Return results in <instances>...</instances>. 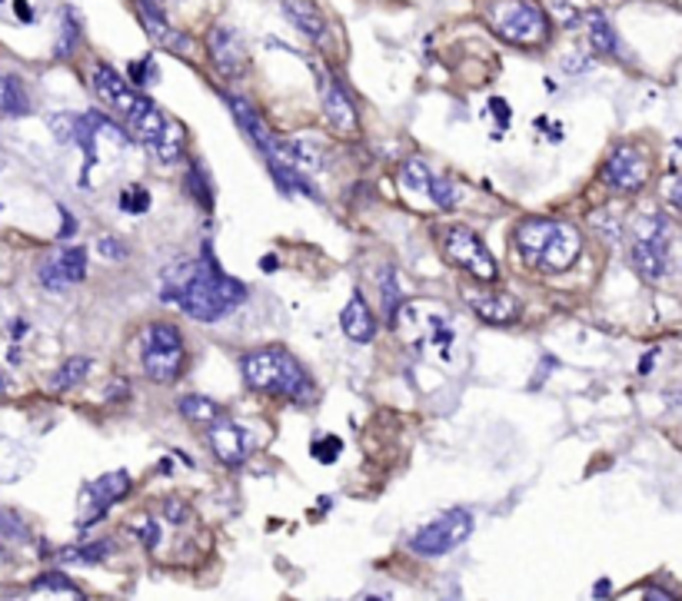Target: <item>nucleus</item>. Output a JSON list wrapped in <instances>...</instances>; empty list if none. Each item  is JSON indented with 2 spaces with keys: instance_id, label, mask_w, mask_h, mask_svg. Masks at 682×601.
<instances>
[{
  "instance_id": "obj_36",
  "label": "nucleus",
  "mask_w": 682,
  "mask_h": 601,
  "mask_svg": "<svg viewBox=\"0 0 682 601\" xmlns=\"http://www.w3.org/2000/svg\"><path fill=\"white\" fill-rule=\"evenodd\" d=\"M164 512H167L170 522H184V519H187V505H181L177 499H170V502L164 505Z\"/></svg>"
},
{
  "instance_id": "obj_6",
  "label": "nucleus",
  "mask_w": 682,
  "mask_h": 601,
  "mask_svg": "<svg viewBox=\"0 0 682 601\" xmlns=\"http://www.w3.org/2000/svg\"><path fill=\"white\" fill-rule=\"evenodd\" d=\"M633 269L646 283H660L670 269V223L660 213L640 216L636 233H633V249H630Z\"/></svg>"
},
{
  "instance_id": "obj_1",
  "label": "nucleus",
  "mask_w": 682,
  "mask_h": 601,
  "mask_svg": "<svg viewBox=\"0 0 682 601\" xmlns=\"http://www.w3.org/2000/svg\"><path fill=\"white\" fill-rule=\"evenodd\" d=\"M160 296L164 303H177L191 319L217 323L246 299V286L230 279L214 263V256L204 253L201 259H177L174 266H167Z\"/></svg>"
},
{
  "instance_id": "obj_9",
  "label": "nucleus",
  "mask_w": 682,
  "mask_h": 601,
  "mask_svg": "<svg viewBox=\"0 0 682 601\" xmlns=\"http://www.w3.org/2000/svg\"><path fill=\"white\" fill-rule=\"evenodd\" d=\"M603 180L616 190V194H640L650 184V157L643 147L633 144H620L606 164H603Z\"/></svg>"
},
{
  "instance_id": "obj_16",
  "label": "nucleus",
  "mask_w": 682,
  "mask_h": 601,
  "mask_svg": "<svg viewBox=\"0 0 682 601\" xmlns=\"http://www.w3.org/2000/svg\"><path fill=\"white\" fill-rule=\"evenodd\" d=\"M579 253H583L579 229L573 223L559 219V226H556V233H553V239H549V246H546V253H543L536 269H543V273H566L579 259Z\"/></svg>"
},
{
  "instance_id": "obj_34",
  "label": "nucleus",
  "mask_w": 682,
  "mask_h": 601,
  "mask_svg": "<svg viewBox=\"0 0 682 601\" xmlns=\"http://www.w3.org/2000/svg\"><path fill=\"white\" fill-rule=\"evenodd\" d=\"M0 529H3V535H13V539L27 542V525L13 512H0Z\"/></svg>"
},
{
  "instance_id": "obj_24",
  "label": "nucleus",
  "mask_w": 682,
  "mask_h": 601,
  "mask_svg": "<svg viewBox=\"0 0 682 601\" xmlns=\"http://www.w3.org/2000/svg\"><path fill=\"white\" fill-rule=\"evenodd\" d=\"M177 405H181V415H184V418L201 422V425H214L217 418H224L221 405L214 400H207V396H184Z\"/></svg>"
},
{
  "instance_id": "obj_30",
  "label": "nucleus",
  "mask_w": 682,
  "mask_h": 601,
  "mask_svg": "<svg viewBox=\"0 0 682 601\" xmlns=\"http://www.w3.org/2000/svg\"><path fill=\"white\" fill-rule=\"evenodd\" d=\"M33 592H74V595H77V585H74L67 575L50 572V575H40V579L33 582Z\"/></svg>"
},
{
  "instance_id": "obj_17",
  "label": "nucleus",
  "mask_w": 682,
  "mask_h": 601,
  "mask_svg": "<svg viewBox=\"0 0 682 601\" xmlns=\"http://www.w3.org/2000/svg\"><path fill=\"white\" fill-rule=\"evenodd\" d=\"M400 177H403V184H407L410 190L427 194L437 206H444V209L456 206V187L447 177H437V174L430 170V164H423V160H407L403 170H400Z\"/></svg>"
},
{
  "instance_id": "obj_11",
  "label": "nucleus",
  "mask_w": 682,
  "mask_h": 601,
  "mask_svg": "<svg viewBox=\"0 0 682 601\" xmlns=\"http://www.w3.org/2000/svg\"><path fill=\"white\" fill-rule=\"evenodd\" d=\"M466 303L489 326H509L523 316L519 299L503 289H466Z\"/></svg>"
},
{
  "instance_id": "obj_22",
  "label": "nucleus",
  "mask_w": 682,
  "mask_h": 601,
  "mask_svg": "<svg viewBox=\"0 0 682 601\" xmlns=\"http://www.w3.org/2000/svg\"><path fill=\"white\" fill-rule=\"evenodd\" d=\"M283 13L290 17V23L306 33L310 40H320L327 33V23H323V13L316 10V3L310 0H283Z\"/></svg>"
},
{
  "instance_id": "obj_5",
  "label": "nucleus",
  "mask_w": 682,
  "mask_h": 601,
  "mask_svg": "<svg viewBox=\"0 0 682 601\" xmlns=\"http://www.w3.org/2000/svg\"><path fill=\"white\" fill-rule=\"evenodd\" d=\"M184 366H187V349H184L181 329L170 323H150L144 329V373L160 386H174Z\"/></svg>"
},
{
  "instance_id": "obj_3",
  "label": "nucleus",
  "mask_w": 682,
  "mask_h": 601,
  "mask_svg": "<svg viewBox=\"0 0 682 601\" xmlns=\"http://www.w3.org/2000/svg\"><path fill=\"white\" fill-rule=\"evenodd\" d=\"M240 370H243L246 386L263 393V396H276V400L290 402H306L313 396L306 370L286 349H280V346H266V349L246 353Z\"/></svg>"
},
{
  "instance_id": "obj_21",
  "label": "nucleus",
  "mask_w": 682,
  "mask_h": 601,
  "mask_svg": "<svg viewBox=\"0 0 682 601\" xmlns=\"http://www.w3.org/2000/svg\"><path fill=\"white\" fill-rule=\"evenodd\" d=\"M579 27L586 30V40H590V47H593L596 53H603V57L620 53V37H616L610 17H606L603 10H583Z\"/></svg>"
},
{
  "instance_id": "obj_23",
  "label": "nucleus",
  "mask_w": 682,
  "mask_h": 601,
  "mask_svg": "<svg viewBox=\"0 0 682 601\" xmlns=\"http://www.w3.org/2000/svg\"><path fill=\"white\" fill-rule=\"evenodd\" d=\"M30 114V97L23 83L10 73H0V117H27Z\"/></svg>"
},
{
  "instance_id": "obj_19",
  "label": "nucleus",
  "mask_w": 682,
  "mask_h": 601,
  "mask_svg": "<svg viewBox=\"0 0 682 601\" xmlns=\"http://www.w3.org/2000/svg\"><path fill=\"white\" fill-rule=\"evenodd\" d=\"M137 13H140L147 33H150L160 47H167V50H174V53H184V50L191 47V40L170 27V20H167L164 10L157 7V0H137Z\"/></svg>"
},
{
  "instance_id": "obj_35",
  "label": "nucleus",
  "mask_w": 682,
  "mask_h": 601,
  "mask_svg": "<svg viewBox=\"0 0 682 601\" xmlns=\"http://www.w3.org/2000/svg\"><path fill=\"white\" fill-rule=\"evenodd\" d=\"M337 452H340V439H323V442H313V455L320 459V462H333L337 459Z\"/></svg>"
},
{
  "instance_id": "obj_26",
  "label": "nucleus",
  "mask_w": 682,
  "mask_h": 601,
  "mask_svg": "<svg viewBox=\"0 0 682 601\" xmlns=\"http://www.w3.org/2000/svg\"><path fill=\"white\" fill-rule=\"evenodd\" d=\"M380 289H383V306H387V323L397 329L400 323V283H397V273L387 266L380 273Z\"/></svg>"
},
{
  "instance_id": "obj_41",
  "label": "nucleus",
  "mask_w": 682,
  "mask_h": 601,
  "mask_svg": "<svg viewBox=\"0 0 682 601\" xmlns=\"http://www.w3.org/2000/svg\"><path fill=\"white\" fill-rule=\"evenodd\" d=\"M3 390H7V380H3V376H0V393H3Z\"/></svg>"
},
{
  "instance_id": "obj_13",
  "label": "nucleus",
  "mask_w": 682,
  "mask_h": 601,
  "mask_svg": "<svg viewBox=\"0 0 682 601\" xmlns=\"http://www.w3.org/2000/svg\"><path fill=\"white\" fill-rule=\"evenodd\" d=\"M556 226H559V219H546V216L519 219V226L513 229V246H516V253H519V259L526 266H533V269L539 266V259H543Z\"/></svg>"
},
{
  "instance_id": "obj_12",
  "label": "nucleus",
  "mask_w": 682,
  "mask_h": 601,
  "mask_svg": "<svg viewBox=\"0 0 682 601\" xmlns=\"http://www.w3.org/2000/svg\"><path fill=\"white\" fill-rule=\"evenodd\" d=\"M130 475L127 472H110V475H104V479H97V482H90L87 489H84V519H80V525H94L100 515H107V509L114 505V502H120L127 492H130Z\"/></svg>"
},
{
  "instance_id": "obj_28",
  "label": "nucleus",
  "mask_w": 682,
  "mask_h": 601,
  "mask_svg": "<svg viewBox=\"0 0 682 601\" xmlns=\"http://www.w3.org/2000/svg\"><path fill=\"white\" fill-rule=\"evenodd\" d=\"M77 40H80V20H77V13L67 7V10H64V27H60L57 57H70V53H74V47H77Z\"/></svg>"
},
{
  "instance_id": "obj_29",
  "label": "nucleus",
  "mask_w": 682,
  "mask_h": 601,
  "mask_svg": "<svg viewBox=\"0 0 682 601\" xmlns=\"http://www.w3.org/2000/svg\"><path fill=\"white\" fill-rule=\"evenodd\" d=\"M187 187L194 190V200L201 203V206H214V194H211V184H207V177H204V170L194 164L191 170H187Z\"/></svg>"
},
{
  "instance_id": "obj_10",
  "label": "nucleus",
  "mask_w": 682,
  "mask_h": 601,
  "mask_svg": "<svg viewBox=\"0 0 682 601\" xmlns=\"http://www.w3.org/2000/svg\"><path fill=\"white\" fill-rule=\"evenodd\" d=\"M84 276H87V249L84 246H64L40 266V283L53 293L74 286V283H84Z\"/></svg>"
},
{
  "instance_id": "obj_14",
  "label": "nucleus",
  "mask_w": 682,
  "mask_h": 601,
  "mask_svg": "<svg viewBox=\"0 0 682 601\" xmlns=\"http://www.w3.org/2000/svg\"><path fill=\"white\" fill-rule=\"evenodd\" d=\"M207 47H211V60H214V67H217L227 80H236V77L246 73L250 57H246V47H243V40H240L236 30H230V27H214Z\"/></svg>"
},
{
  "instance_id": "obj_15",
  "label": "nucleus",
  "mask_w": 682,
  "mask_h": 601,
  "mask_svg": "<svg viewBox=\"0 0 682 601\" xmlns=\"http://www.w3.org/2000/svg\"><path fill=\"white\" fill-rule=\"evenodd\" d=\"M320 97H323V114H327V124L333 127V134H357L360 127V117H357V107L350 100V93L343 90L340 80H320Z\"/></svg>"
},
{
  "instance_id": "obj_4",
  "label": "nucleus",
  "mask_w": 682,
  "mask_h": 601,
  "mask_svg": "<svg viewBox=\"0 0 682 601\" xmlns=\"http://www.w3.org/2000/svg\"><path fill=\"white\" fill-rule=\"evenodd\" d=\"M489 23L513 47H543L549 40V17L536 0H496Z\"/></svg>"
},
{
  "instance_id": "obj_38",
  "label": "nucleus",
  "mask_w": 682,
  "mask_h": 601,
  "mask_svg": "<svg viewBox=\"0 0 682 601\" xmlns=\"http://www.w3.org/2000/svg\"><path fill=\"white\" fill-rule=\"evenodd\" d=\"M666 200L673 203L676 209H682V177L676 180V184H670V194H666Z\"/></svg>"
},
{
  "instance_id": "obj_8",
  "label": "nucleus",
  "mask_w": 682,
  "mask_h": 601,
  "mask_svg": "<svg viewBox=\"0 0 682 601\" xmlns=\"http://www.w3.org/2000/svg\"><path fill=\"white\" fill-rule=\"evenodd\" d=\"M444 253H447V259L454 266L466 269L479 283H496V276H499V266H496L493 253L486 249L483 236H476L469 226H450L447 229Z\"/></svg>"
},
{
  "instance_id": "obj_39",
  "label": "nucleus",
  "mask_w": 682,
  "mask_h": 601,
  "mask_svg": "<svg viewBox=\"0 0 682 601\" xmlns=\"http://www.w3.org/2000/svg\"><path fill=\"white\" fill-rule=\"evenodd\" d=\"M646 601H676L670 592H663V589H646Z\"/></svg>"
},
{
  "instance_id": "obj_2",
  "label": "nucleus",
  "mask_w": 682,
  "mask_h": 601,
  "mask_svg": "<svg viewBox=\"0 0 682 601\" xmlns=\"http://www.w3.org/2000/svg\"><path fill=\"white\" fill-rule=\"evenodd\" d=\"M90 87H94V93L104 100L107 110L120 114V117L130 124V130L137 134L140 144H150L154 137H160V134L174 124L150 97H144L134 83H127L110 63H94V70H90Z\"/></svg>"
},
{
  "instance_id": "obj_27",
  "label": "nucleus",
  "mask_w": 682,
  "mask_h": 601,
  "mask_svg": "<svg viewBox=\"0 0 682 601\" xmlns=\"http://www.w3.org/2000/svg\"><path fill=\"white\" fill-rule=\"evenodd\" d=\"M110 552H114L110 542H94V545H80V549H64L60 559H64V562H77V565H97V562H104Z\"/></svg>"
},
{
  "instance_id": "obj_31",
  "label": "nucleus",
  "mask_w": 682,
  "mask_h": 601,
  "mask_svg": "<svg viewBox=\"0 0 682 601\" xmlns=\"http://www.w3.org/2000/svg\"><path fill=\"white\" fill-rule=\"evenodd\" d=\"M147 206H150V194L144 187H127L120 194V209L127 213H147Z\"/></svg>"
},
{
  "instance_id": "obj_18",
  "label": "nucleus",
  "mask_w": 682,
  "mask_h": 601,
  "mask_svg": "<svg viewBox=\"0 0 682 601\" xmlns=\"http://www.w3.org/2000/svg\"><path fill=\"white\" fill-rule=\"evenodd\" d=\"M207 442L214 449V455L224 462V465H243L246 462V452H250V439H246V428L230 422V418H217L207 432Z\"/></svg>"
},
{
  "instance_id": "obj_40",
  "label": "nucleus",
  "mask_w": 682,
  "mask_h": 601,
  "mask_svg": "<svg viewBox=\"0 0 682 601\" xmlns=\"http://www.w3.org/2000/svg\"><path fill=\"white\" fill-rule=\"evenodd\" d=\"M260 266H263V269H276V256H263Z\"/></svg>"
},
{
  "instance_id": "obj_37",
  "label": "nucleus",
  "mask_w": 682,
  "mask_h": 601,
  "mask_svg": "<svg viewBox=\"0 0 682 601\" xmlns=\"http://www.w3.org/2000/svg\"><path fill=\"white\" fill-rule=\"evenodd\" d=\"M489 107L496 110V120H503V127H506V124H509V104H506V100H499V97H493V100H489Z\"/></svg>"
},
{
  "instance_id": "obj_20",
  "label": "nucleus",
  "mask_w": 682,
  "mask_h": 601,
  "mask_svg": "<svg viewBox=\"0 0 682 601\" xmlns=\"http://www.w3.org/2000/svg\"><path fill=\"white\" fill-rule=\"evenodd\" d=\"M340 326H343V333H347L353 343H373V339H377V316H373L370 303H367L360 293H353L350 303L343 306Z\"/></svg>"
},
{
  "instance_id": "obj_7",
  "label": "nucleus",
  "mask_w": 682,
  "mask_h": 601,
  "mask_svg": "<svg viewBox=\"0 0 682 601\" xmlns=\"http://www.w3.org/2000/svg\"><path fill=\"white\" fill-rule=\"evenodd\" d=\"M472 535V515L466 509H450L440 519H433L430 525H423L413 539L410 549L423 559H440L459 549L466 539Z\"/></svg>"
},
{
  "instance_id": "obj_25",
  "label": "nucleus",
  "mask_w": 682,
  "mask_h": 601,
  "mask_svg": "<svg viewBox=\"0 0 682 601\" xmlns=\"http://www.w3.org/2000/svg\"><path fill=\"white\" fill-rule=\"evenodd\" d=\"M87 373H90V359L87 356H70L57 373H53V390L57 393H67V390H74V386H80L84 380H87Z\"/></svg>"
},
{
  "instance_id": "obj_32",
  "label": "nucleus",
  "mask_w": 682,
  "mask_h": 601,
  "mask_svg": "<svg viewBox=\"0 0 682 601\" xmlns=\"http://www.w3.org/2000/svg\"><path fill=\"white\" fill-rule=\"evenodd\" d=\"M97 253H100V259H127V246H124V239H117V236H100L97 239Z\"/></svg>"
},
{
  "instance_id": "obj_33",
  "label": "nucleus",
  "mask_w": 682,
  "mask_h": 601,
  "mask_svg": "<svg viewBox=\"0 0 682 601\" xmlns=\"http://www.w3.org/2000/svg\"><path fill=\"white\" fill-rule=\"evenodd\" d=\"M134 529H137V535L144 539V545H147V549H157V545H160V525H157V519H150V515H147V519H144V522H137Z\"/></svg>"
}]
</instances>
